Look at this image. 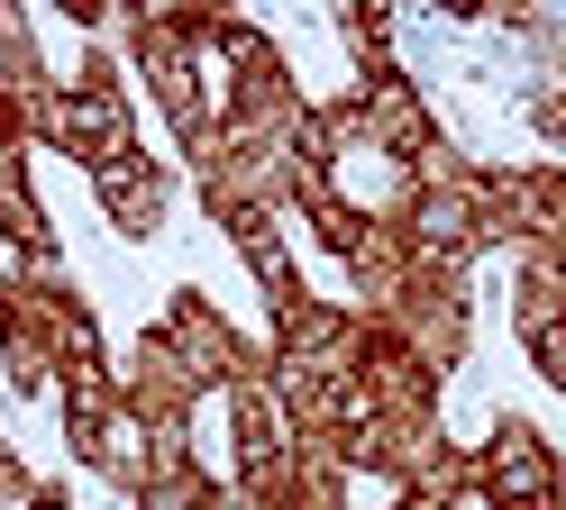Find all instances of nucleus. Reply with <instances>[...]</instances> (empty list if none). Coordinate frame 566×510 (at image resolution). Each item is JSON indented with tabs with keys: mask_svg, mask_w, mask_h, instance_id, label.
<instances>
[{
	"mask_svg": "<svg viewBox=\"0 0 566 510\" xmlns=\"http://www.w3.org/2000/svg\"><path fill=\"white\" fill-rule=\"evenodd\" d=\"M38 146L83 173H111L137 156V92H128L119 46H83L74 83H55V100L38 109Z\"/></svg>",
	"mask_w": 566,
	"mask_h": 510,
	"instance_id": "nucleus-1",
	"label": "nucleus"
},
{
	"mask_svg": "<svg viewBox=\"0 0 566 510\" xmlns=\"http://www.w3.org/2000/svg\"><path fill=\"white\" fill-rule=\"evenodd\" d=\"M220 73V119L229 128H247V137H265V146H293L302 137V119H311V92H302V73H293V55H283V36L274 28H256V19H238L229 28V46L210 55Z\"/></svg>",
	"mask_w": 566,
	"mask_h": 510,
	"instance_id": "nucleus-2",
	"label": "nucleus"
},
{
	"mask_svg": "<svg viewBox=\"0 0 566 510\" xmlns=\"http://www.w3.org/2000/svg\"><path fill=\"white\" fill-rule=\"evenodd\" d=\"M119 64L137 73V83L156 92V109H165V128H174V156H192V146L220 128V100H210V64L184 46V36L165 28V10H119Z\"/></svg>",
	"mask_w": 566,
	"mask_h": 510,
	"instance_id": "nucleus-3",
	"label": "nucleus"
},
{
	"mask_svg": "<svg viewBox=\"0 0 566 510\" xmlns=\"http://www.w3.org/2000/svg\"><path fill=\"white\" fill-rule=\"evenodd\" d=\"M165 338H174V355H184V374L201 383V392H238V383H265L274 374V355H265V338H247V328L210 301L201 283H184V291H165Z\"/></svg>",
	"mask_w": 566,
	"mask_h": 510,
	"instance_id": "nucleus-4",
	"label": "nucleus"
},
{
	"mask_svg": "<svg viewBox=\"0 0 566 510\" xmlns=\"http://www.w3.org/2000/svg\"><path fill=\"white\" fill-rule=\"evenodd\" d=\"M557 492H566V456L548 447V428L530 411H493L475 437V501L521 510V501H557Z\"/></svg>",
	"mask_w": 566,
	"mask_h": 510,
	"instance_id": "nucleus-5",
	"label": "nucleus"
},
{
	"mask_svg": "<svg viewBox=\"0 0 566 510\" xmlns=\"http://www.w3.org/2000/svg\"><path fill=\"white\" fill-rule=\"evenodd\" d=\"M111 383H119V411L137 437H192V411H201V383L184 374L165 328H137V338L111 355Z\"/></svg>",
	"mask_w": 566,
	"mask_h": 510,
	"instance_id": "nucleus-6",
	"label": "nucleus"
},
{
	"mask_svg": "<svg viewBox=\"0 0 566 510\" xmlns=\"http://www.w3.org/2000/svg\"><path fill=\"white\" fill-rule=\"evenodd\" d=\"M55 411H64V447H74L83 474H101L119 501L137 492V428L119 411V383L111 374H64L55 383Z\"/></svg>",
	"mask_w": 566,
	"mask_h": 510,
	"instance_id": "nucleus-7",
	"label": "nucleus"
},
{
	"mask_svg": "<svg viewBox=\"0 0 566 510\" xmlns=\"http://www.w3.org/2000/svg\"><path fill=\"white\" fill-rule=\"evenodd\" d=\"M411 338V355L430 364V374H457L467 364V347H475V301H467V274H448V265H430L420 255V274L402 283V301L384 310Z\"/></svg>",
	"mask_w": 566,
	"mask_h": 510,
	"instance_id": "nucleus-8",
	"label": "nucleus"
},
{
	"mask_svg": "<svg viewBox=\"0 0 566 510\" xmlns=\"http://www.w3.org/2000/svg\"><path fill=\"white\" fill-rule=\"evenodd\" d=\"M265 355H274V374H311V383H357V364H366V338H357V310L347 301H311L293 310V319H274V338H265ZM265 374V383H274Z\"/></svg>",
	"mask_w": 566,
	"mask_h": 510,
	"instance_id": "nucleus-9",
	"label": "nucleus"
},
{
	"mask_svg": "<svg viewBox=\"0 0 566 510\" xmlns=\"http://www.w3.org/2000/svg\"><path fill=\"white\" fill-rule=\"evenodd\" d=\"M128 510H238L229 474H210L192 437H137V492Z\"/></svg>",
	"mask_w": 566,
	"mask_h": 510,
	"instance_id": "nucleus-10",
	"label": "nucleus"
},
{
	"mask_svg": "<svg viewBox=\"0 0 566 510\" xmlns=\"http://www.w3.org/2000/svg\"><path fill=\"white\" fill-rule=\"evenodd\" d=\"M293 219L283 210H238V219H220V237L238 246V265L256 274V291H265V319H293L302 301H311V283H302V255H293Z\"/></svg>",
	"mask_w": 566,
	"mask_h": 510,
	"instance_id": "nucleus-11",
	"label": "nucleus"
},
{
	"mask_svg": "<svg viewBox=\"0 0 566 510\" xmlns=\"http://www.w3.org/2000/svg\"><path fill=\"white\" fill-rule=\"evenodd\" d=\"M92 201H101V219H111L128 246H147V237H165V210H174V164L137 146L128 164L92 173Z\"/></svg>",
	"mask_w": 566,
	"mask_h": 510,
	"instance_id": "nucleus-12",
	"label": "nucleus"
},
{
	"mask_svg": "<svg viewBox=\"0 0 566 510\" xmlns=\"http://www.w3.org/2000/svg\"><path fill=\"white\" fill-rule=\"evenodd\" d=\"M0 374H10L19 401L55 392V355H46V310L28 301V283L0 265Z\"/></svg>",
	"mask_w": 566,
	"mask_h": 510,
	"instance_id": "nucleus-13",
	"label": "nucleus"
},
{
	"mask_svg": "<svg viewBox=\"0 0 566 510\" xmlns=\"http://www.w3.org/2000/svg\"><path fill=\"white\" fill-rule=\"evenodd\" d=\"M512 338L530 347V338H548V328H566V255L557 246H530V255H512Z\"/></svg>",
	"mask_w": 566,
	"mask_h": 510,
	"instance_id": "nucleus-14",
	"label": "nucleus"
},
{
	"mask_svg": "<svg viewBox=\"0 0 566 510\" xmlns=\"http://www.w3.org/2000/svg\"><path fill=\"white\" fill-rule=\"evenodd\" d=\"M0 255L28 265V255H55V219L38 201V182H28V156L19 146H0Z\"/></svg>",
	"mask_w": 566,
	"mask_h": 510,
	"instance_id": "nucleus-15",
	"label": "nucleus"
},
{
	"mask_svg": "<svg viewBox=\"0 0 566 510\" xmlns=\"http://www.w3.org/2000/svg\"><path fill=\"white\" fill-rule=\"evenodd\" d=\"M229 447H238V465H265V456H283V447H293L274 383H238V392H229Z\"/></svg>",
	"mask_w": 566,
	"mask_h": 510,
	"instance_id": "nucleus-16",
	"label": "nucleus"
},
{
	"mask_svg": "<svg viewBox=\"0 0 566 510\" xmlns=\"http://www.w3.org/2000/svg\"><path fill=\"white\" fill-rule=\"evenodd\" d=\"M329 28H338V46H347V64H394V10L384 0H347V10H329Z\"/></svg>",
	"mask_w": 566,
	"mask_h": 510,
	"instance_id": "nucleus-17",
	"label": "nucleus"
},
{
	"mask_svg": "<svg viewBox=\"0 0 566 510\" xmlns=\"http://www.w3.org/2000/svg\"><path fill=\"white\" fill-rule=\"evenodd\" d=\"M521 119H530V137L548 146V164H566V64L539 73V83L521 92Z\"/></svg>",
	"mask_w": 566,
	"mask_h": 510,
	"instance_id": "nucleus-18",
	"label": "nucleus"
},
{
	"mask_svg": "<svg viewBox=\"0 0 566 510\" xmlns=\"http://www.w3.org/2000/svg\"><path fill=\"white\" fill-rule=\"evenodd\" d=\"M293 456H302V447H293ZM293 510H357V474L329 465V456H302V492H293Z\"/></svg>",
	"mask_w": 566,
	"mask_h": 510,
	"instance_id": "nucleus-19",
	"label": "nucleus"
},
{
	"mask_svg": "<svg viewBox=\"0 0 566 510\" xmlns=\"http://www.w3.org/2000/svg\"><path fill=\"white\" fill-rule=\"evenodd\" d=\"M521 355H530V374H539L548 392H566V328H548V338H530Z\"/></svg>",
	"mask_w": 566,
	"mask_h": 510,
	"instance_id": "nucleus-20",
	"label": "nucleus"
},
{
	"mask_svg": "<svg viewBox=\"0 0 566 510\" xmlns=\"http://www.w3.org/2000/svg\"><path fill=\"white\" fill-rule=\"evenodd\" d=\"M19 510H83V501H74V484H64V474H38V492H28Z\"/></svg>",
	"mask_w": 566,
	"mask_h": 510,
	"instance_id": "nucleus-21",
	"label": "nucleus"
},
{
	"mask_svg": "<svg viewBox=\"0 0 566 510\" xmlns=\"http://www.w3.org/2000/svg\"><path fill=\"white\" fill-rule=\"evenodd\" d=\"M384 510H457V501H448V492H430V484H402Z\"/></svg>",
	"mask_w": 566,
	"mask_h": 510,
	"instance_id": "nucleus-22",
	"label": "nucleus"
},
{
	"mask_svg": "<svg viewBox=\"0 0 566 510\" xmlns=\"http://www.w3.org/2000/svg\"><path fill=\"white\" fill-rule=\"evenodd\" d=\"M521 510H566V492H557V501H521Z\"/></svg>",
	"mask_w": 566,
	"mask_h": 510,
	"instance_id": "nucleus-23",
	"label": "nucleus"
}]
</instances>
